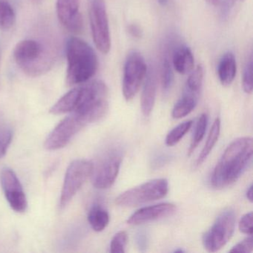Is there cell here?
Returning a JSON list of instances; mask_svg holds the SVG:
<instances>
[{"label": "cell", "mask_w": 253, "mask_h": 253, "mask_svg": "<svg viewBox=\"0 0 253 253\" xmlns=\"http://www.w3.org/2000/svg\"><path fill=\"white\" fill-rule=\"evenodd\" d=\"M253 154L252 137H240L232 141L213 171L211 186L215 189H223L236 182L251 164Z\"/></svg>", "instance_id": "obj_1"}, {"label": "cell", "mask_w": 253, "mask_h": 253, "mask_svg": "<svg viewBox=\"0 0 253 253\" xmlns=\"http://www.w3.org/2000/svg\"><path fill=\"white\" fill-rule=\"evenodd\" d=\"M66 54L68 85L85 84L95 75L98 59L94 50L85 41L75 37L69 38L66 42Z\"/></svg>", "instance_id": "obj_2"}, {"label": "cell", "mask_w": 253, "mask_h": 253, "mask_svg": "<svg viewBox=\"0 0 253 253\" xmlns=\"http://www.w3.org/2000/svg\"><path fill=\"white\" fill-rule=\"evenodd\" d=\"M46 52L41 42L35 40H24L16 45L13 57L17 64L30 76H38L47 72L49 63Z\"/></svg>", "instance_id": "obj_3"}, {"label": "cell", "mask_w": 253, "mask_h": 253, "mask_svg": "<svg viewBox=\"0 0 253 253\" xmlns=\"http://www.w3.org/2000/svg\"><path fill=\"white\" fill-rule=\"evenodd\" d=\"M168 191L167 179H155L123 192L115 199V204L122 207H137L164 198Z\"/></svg>", "instance_id": "obj_4"}, {"label": "cell", "mask_w": 253, "mask_h": 253, "mask_svg": "<svg viewBox=\"0 0 253 253\" xmlns=\"http://www.w3.org/2000/svg\"><path fill=\"white\" fill-rule=\"evenodd\" d=\"M235 220L236 215L232 209L220 213L212 226L203 235V245L205 250L214 253L223 248L233 235Z\"/></svg>", "instance_id": "obj_5"}, {"label": "cell", "mask_w": 253, "mask_h": 253, "mask_svg": "<svg viewBox=\"0 0 253 253\" xmlns=\"http://www.w3.org/2000/svg\"><path fill=\"white\" fill-rule=\"evenodd\" d=\"M89 21L94 45L100 52L108 54L111 49V36L105 0H90Z\"/></svg>", "instance_id": "obj_6"}, {"label": "cell", "mask_w": 253, "mask_h": 253, "mask_svg": "<svg viewBox=\"0 0 253 253\" xmlns=\"http://www.w3.org/2000/svg\"><path fill=\"white\" fill-rule=\"evenodd\" d=\"M93 163L86 160H75L68 167L63 182L60 207L64 209L73 199L88 177H91Z\"/></svg>", "instance_id": "obj_7"}, {"label": "cell", "mask_w": 253, "mask_h": 253, "mask_svg": "<svg viewBox=\"0 0 253 253\" xmlns=\"http://www.w3.org/2000/svg\"><path fill=\"white\" fill-rule=\"evenodd\" d=\"M148 66L143 56L138 51H131L127 56L124 65L123 94L129 101L138 92L147 73Z\"/></svg>", "instance_id": "obj_8"}, {"label": "cell", "mask_w": 253, "mask_h": 253, "mask_svg": "<svg viewBox=\"0 0 253 253\" xmlns=\"http://www.w3.org/2000/svg\"><path fill=\"white\" fill-rule=\"evenodd\" d=\"M87 125H88V122L84 116L76 112H72L50 133L45 140V149L55 151L65 147L74 136Z\"/></svg>", "instance_id": "obj_9"}, {"label": "cell", "mask_w": 253, "mask_h": 253, "mask_svg": "<svg viewBox=\"0 0 253 253\" xmlns=\"http://www.w3.org/2000/svg\"><path fill=\"white\" fill-rule=\"evenodd\" d=\"M122 161V155L115 151L102 158L96 165L93 164L91 174L93 186L99 189L110 188L118 177Z\"/></svg>", "instance_id": "obj_10"}, {"label": "cell", "mask_w": 253, "mask_h": 253, "mask_svg": "<svg viewBox=\"0 0 253 253\" xmlns=\"http://www.w3.org/2000/svg\"><path fill=\"white\" fill-rule=\"evenodd\" d=\"M0 182L11 209L17 212H25L28 207L27 198L15 172L7 167L2 169L0 174Z\"/></svg>", "instance_id": "obj_11"}, {"label": "cell", "mask_w": 253, "mask_h": 253, "mask_svg": "<svg viewBox=\"0 0 253 253\" xmlns=\"http://www.w3.org/2000/svg\"><path fill=\"white\" fill-rule=\"evenodd\" d=\"M80 0H57L56 11L61 24L72 33L82 32L84 20L80 12Z\"/></svg>", "instance_id": "obj_12"}, {"label": "cell", "mask_w": 253, "mask_h": 253, "mask_svg": "<svg viewBox=\"0 0 253 253\" xmlns=\"http://www.w3.org/2000/svg\"><path fill=\"white\" fill-rule=\"evenodd\" d=\"M176 210V206L171 203H162L143 207L133 213L128 217L127 223L134 226L149 223L172 215Z\"/></svg>", "instance_id": "obj_13"}, {"label": "cell", "mask_w": 253, "mask_h": 253, "mask_svg": "<svg viewBox=\"0 0 253 253\" xmlns=\"http://www.w3.org/2000/svg\"><path fill=\"white\" fill-rule=\"evenodd\" d=\"M141 94V110L145 117H149L152 113L156 99L158 88V77L156 71L152 66L148 68L145 78Z\"/></svg>", "instance_id": "obj_14"}, {"label": "cell", "mask_w": 253, "mask_h": 253, "mask_svg": "<svg viewBox=\"0 0 253 253\" xmlns=\"http://www.w3.org/2000/svg\"><path fill=\"white\" fill-rule=\"evenodd\" d=\"M173 69L180 75L190 73L195 66V58L189 47L180 45L174 48L171 59Z\"/></svg>", "instance_id": "obj_15"}, {"label": "cell", "mask_w": 253, "mask_h": 253, "mask_svg": "<svg viewBox=\"0 0 253 253\" xmlns=\"http://www.w3.org/2000/svg\"><path fill=\"white\" fill-rule=\"evenodd\" d=\"M236 59L231 51L225 53L217 66V75L220 84L224 86H229L233 82L236 76Z\"/></svg>", "instance_id": "obj_16"}, {"label": "cell", "mask_w": 253, "mask_h": 253, "mask_svg": "<svg viewBox=\"0 0 253 253\" xmlns=\"http://www.w3.org/2000/svg\"><path fill=\"white\" fill-rule=\"evenodd\" d=\"M199 95L192 94L189 91H183L182 97L177 100L171 112L174 119H180L190 114L198 104Z\"/></svg>", "instance_id": "obj_17"}, {"label": "cell", "mask_w": 253, "mask_h": 253, "mask_svg": "<svg viewBox=\"0 0 253 253\" xmlns=\"http://www.w3.org/2000/svg\"><path fill=\"white\" fill-rule=\"evenodd\" d=\"M220 131V121L219 118H216L215 121L213 123L211 129H210V134H209L208 137H207L205 146L203 148L201 154L197 159L196 164H195L196 167L201 166L208 158L209 155L211 153V150H212L213 148L215 146L216 143L218 140Z\"/></svg>", "instance_id": "obj_18"}, {"label": "cell", "mask_w": 253, "mask_h": 253, "mask_svg": "<svg viewBox=\"0 0 253 253\" xmlns=\"http://www.w3.org/2000/svg\"><path fill=\"white\" fill-rule=\"evenodd\" d=\"M88 220L95 232H102L109 224V212L101 206H94L88 212Z\"/></svg>", "instance_id": "obj_19"}, {"label": "cell", "mask_w": 253, "mask_h": 253, "mask_svg": "<svg viewBox=\"0 0 253 253\" xmlns=\"http://www.w3.org/2000/svg\"><path fill=\"white\" fill-rule=\"evenodd\" d=\"M16 14L8 0H0V29L10 30L15 24Z\"/></svg>", "instance_id": "obj_20"}, {"label": "cell", "mask_w": 253, "mask_h": 253, "mask_svg": "<svg viewBox=\"0 0 253 253\" xmlns=\"http://www.w3.org/2000/svg\"><path fill=\"white\" fill-rule=\"evenodd\" d=\"M189 74L190 75L186 81L184 91L200 95L204 81V68L199 65Z\"/></svg>", "instance_id": "obj_21"}, {"label": "cell", "mask_w": 253, "mask_h": 253, "mask_svg": "<svg viewBox=\"0 0 253 253\" xmlns=\"http://www.w3.org/2000/svg\"><path fill=\"white\" fill-rule=\"evenodd\" d=\"M174 72L172 64L168 56V52H165L161 63V84L163 90L168 92L174 84Z\"/></svg>", "instance_id": "obj_22"}, {"label": "cell", "mask_w": 253, "mask_h": 253, "mask_svg": "<svg viewBox=\"0 0 253 253\" xmlns=\"http://www.w3.org/2000/svg\"><path fill=\"white\" fill-rule=\"evenodd\" d=\"M207 124H208V117L206 114H202L200 116L196 126H195V133H194L193 137H192V142H191V145L189 146V151H188L189 152L188 155H191L193 153L194 151L198 147V144L204 138L206 131H207Z\"/></svg>", "instance_id": "obj_23"}, {"label": "cell", "mask_w": 253, "mask_h": 253, "mask_svg": "<svg viewBox=\"0 0 253 253\" xmlns=\"http://www.w3.org/2000/svg\"><path fill=\"white\" fill-rule=\"evenodd\" d=\"M192 124H193L192 121H188L174 127L167 134L166 137V144L169 146H173L177 144L190 129Z\"/></svg>", "instance_id": "obj_24"}, {"label": "cell", "mask_w": 253, "mask_h": 253, "mask_svg": "<svg viewBox=\"0 0 253 253\" xmlns=\"http://www.w3.org/2000/svg\"><path fill=\"white\" fill-rule=\"evenodd\" d=\"M13 139V131L7 125H0V158L7 153Z\"/></svg>", "instance_id": "obj_25"}, {"label": "cell", "mask_w": 253, "mask_h": 253, "mask_svg": "<svg viewBox=\"0 0 253 253\" xmlns=\"http://www.w3.org/2000/svg\"><path fill=\"white\" fill-rule=\"evenodd\" d=\"M128 234L125 231L118 232L112 238L110 244V252L112 253H124L126 252Z\"/></svg>", "instance_id": "obj_26"}, {"label": "cell", "mask_w": 253, "mask_h": 253, "mask_svg": "<svg viewBox=\"0 0 253 253\" xmlns=\"http://www.w3.org/2000/svg\"><path fill=\"white\" fill-rule=\"evenodd\" d=\"M242 87L244 92L251 94L253 92V58L250 57L244 68L243 73Z\"/></svg>", "instance_id": "obj_27"}, {"label": "cell", "mask_w": 253, "mask_h": 253, "mask_svg": "<svg viewBox=\"0 0 253 253\" xmlns=\"http://www.w3.org/2000/svg\"><path fill=\"white\" fill-rule=\"evenodd\" d=\"M253 212L247 213L241 217L239 222V229L242 233L246 235H253Z\"/></svg>", "instance_id": "obj_28"}, {"label": "cell", "mask_w": 253, "mask_h": 253, "mask_svg": "<svg viewBox=\"0 0 253 253\" xmlns=\"http://www.w3.org/2000/svg\"><path fill=\"white\" fill-rule=\"evenodd\" d=\"M242 0H220V14L222 18H228L235 7Z\"/></svg>", "instance_id": "obj_29"}, {"label": "cell", "mask_w": 253, "mask_h": 253, "mask_svg": "<svg viewBox=\"0 0 253 253\" xmlns=\"http://www.w3.org/2000/svg\"><path fill=\"white\" fill-rule=\"evenodd\" d=\"M253 239L252 235L244 239V241L237 244L232 250L230 253H249L253 251Z\"/></svg>", "instance_id": "obj_30"}, {"label": "cell", "mask_w": 253, "mask_h": 253, "mask_svg": "<svg viewBox=\"0 0 253 253\" xmlns=\"http://www.w3.org/2000/svg\"><path fill=\"white\" fill-rule=\"evenodd\" d=\"M128 32L131 37L134 38H140L143 35V31L140 26L136 24H131L128 26Z\"/></svg>", "instance_id": "obj_31"}, {"label": "cell", "mask_w": 253, "mask_h": 253, "mask_svg": "<svg viewBox=\"0 0 253 253\" xmlns=\"http://www.w3.org/2000/svg\"><path fill=\"white\" fill-rule=\"evenodd\" d=\"M253 185H251V186L249 187L248 190H247V198L250 202H253Z\"/></svg>", "instance_id": "obj_32"}, {"label": "cell", "mask_w": 253, "mask_h": 253, "mask_svg": "<svg viewBox=\"0 0 253 253\" xmlns=\"http://www.w3.org/2000/svg\"><path fill=\"white\" fill-rule=\"evenodd\" d=\"M205 1L208 2L210 5H213V6H217L220 2V0H205Z\"/></svg>", "instance_id": "obj_33"}, {"label": "cell", "mask_w": 253, "mask_h": 253, "mask_svg": "<svg viewBox=\"0 0 253 253\" xmlns=\"http://www.w3.org/2000/svg\"><path fill=\"white\" fill-rule=\"evenodd\" d=\"M158 2L161 6L164 7L168 5L169 0H158Z\"/></svg>", "instance_id": "obj_34"}, {"label": "cell", "mask_w": 253, "mask_h": 253, "mask_svg": "<svg viewBox=\"0 0 253 253\" xmlns=\"http://www.w3.org/2000/svg\"><path fill=\"white\" fill-rule=\"evenodd\" d=\"M183 250H177L174 251V253H183Z\"/></svg>", "instance_id": "obj_35"}]
</instances>
